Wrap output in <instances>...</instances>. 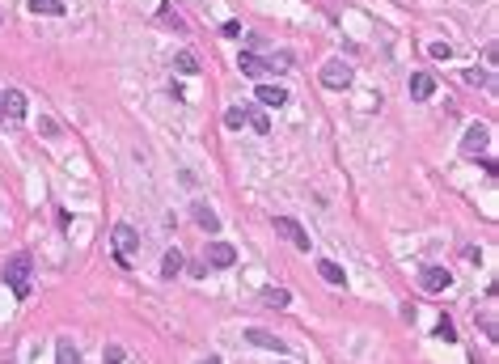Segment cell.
<instances>
[{
  "label": "cell",
  "mask_w": 499,
  "mask_h": 364,
  "mask_svg": "<svg viewBox=\"0 0 499 364\" xmlns=\"http://www.w3.org/2000/svg\"><path fill=\"white\" fill-rule=\"evenodd\" d=\"M428 51H432V60H453V47H448V43H432Z\"/></svg>",
  "instance_id": "cell-23"
},
{
  "label": "cell",
  "mask_w": 499,
  "mask_h": 364,
  "mask_svg": "<svg viewBox=\"0 0 499 364\" xmlns=\"http://www.w3.org/2000/svg\"><path fill=\"white\" fill-rule=\"evenodd\" d=\"M106 364H123V348H106Z\"/></svg>",
  "instance_id": "cell-25"
},
{
  "label": "cell",
  "mask_w": 499,
  "mask_h": 364,
  "mask_svg": "<svg viewBox=\"0 0 499 364\" xmlns=\"http://www.w3.org/2000/svg\"><path fill=\"white\" fill-rule=\"evenodd\" d=\"M173 64H178V72H186V77H195V72H199V60L191 51H178V56H173Z\"/></svg>",
  "instance_id": "cell-20"
},
{
  "label": "cell",
  "mask_w": 499,
  "mask_h": 364,
  "mask_svg": "<svg viewBox=\"0 0 499 364\" xmlns=\"http://www.w3.org/2000/svg\"><path fill=\"white\" fill-rule=\"evenodd\" d=\"M487 144H491V128H487V123H470L465 136H461V153H465V157H483Z\"/></svg>",
  "instance_id": "cell-4"
},
{
  "label": "cell",
  "mask_w": 499,
  "mask_h": 364,
  "mask_svg": "<svg viewBox=\"0 0 499 364\" xmlns=\"http://www.w3.org/2000/svg\"><path fill=\"white\" fill-rule=\"evenodd\" d=\"M245 343L267 348V352H276V356H280V352H288V348H284V339H276L271 330H258V326H250V330H245Z\"/></svg>",
  "instance_id": "cell-9"
},
{
  "label": "cell",
  "mask_w": 499,
  "mask_h": 364,
  "mask_svg": "<svg viewBox=\"0 0 499 364\" xmlns=\"http://www.w3.org/2000/svg\"><path fill=\"white\" fill-rule=\"evenodd\" d=\"M208 267H220V271H224V267H233L237 263V250L229 246V241H208Z\"/></svg>",
  "instance_id": "cell-7"
},
{
  "label": "cell",
  "mask_w": 499,
  "mask_h": 364,
  "mask_svg": "<svg viewBox=\"0 0 499 364\" xmlns=\"http://www.w3.org/2000/svg\"><path fill=\"white\" fill-rule=\"evenodd\" d=\"M0 114H5V119H26V93H21V89H5V93H0Z\"/></svg>",
  "instance_id": "cell-8"
},
{
  "label": "cell",
  "mask_w": 499,
  "mask_h": 364,
  "mask_svg": "<svg viewBox=\"0 0 499 364\" xmlns=\"http://www.w3.org/2000/svg\"><path fill=\"white\" fill-rule=\"evenodd\" d=\"M237 64H241L245 77H267V72H271V68H267V60H258L254 51H241V56H237Z\"/></svg>",
  "instance_id": "cell-12"
},
{
  "label": "cell",
  "mask_w": 499,
  "mask_h": 364,
  "mask_svg": "<svg viewBox=\"0 0 499 364\" xmlns=\"http://www.w3.org/2000/svg\"><path fill=\"white\" fill-rule=\"evenodd\" d=\"M0 119H5V114H0Z\"/></svg>",
  "instance_id": "cell-27"
},
{
  "label": "cell",
  "mask_w": 499,
  "mask_h": 364,
  "mask_svg": "<svg viewBox=\"0 0 499 364\" xmlns=\"http://www.w3.org/2000/svg\"><path fill=\"white\" fill-rule=\"evenodd\" d=\"M178 271H182V254H178V250H169V254L161 258V276H165V280H173Z\"/></svg>",
  "instance_id": "cell-18"
},
{
  "label": "cell",
  "mask_w": 499,
  "mask_h": 364,
  "mask_svg": "<svg viewBox=\"0 0 499 364\" xmlns=\"http://www.w3.org/2000/svg\"><path fill=\"white\" fill-rule=\"evenodd\" d=\"M432 93H436V77H432V72H415V77H411V98L428 102Z\"/></svg>",
  "instance_id": "cell-10"
},
{
  "label": "cell",
  "mask_w": 499,
  "mask_h": 364,
  "mask_svg": "<svg viewBox=\"0 0 499 364\" xmlns=\"http://www.w3.org/2000/svg\"><path fill=\"white\" fill-rule=\"evenodd\" d=\"M436 335H440V339H457V330H453V322H448V318L436 326Z\"/></svg>",
  "instance_id": "cell-24"
},
{
  "label": "cell",
  "mask_w": 499,
  "mask_h": 364,
  "mask_svg": "<svg viewBox=\"0 0 499 364\" xmlns=\"http://www.w3.org/2000/svg\"><path fill=\"white\" fill-rule=\"evenodd\" d=\"M199 364H220V360H216V356H208V360H199Z\"/></svg>",
  "instance_id": "cell-26"
},
{
  "label": "cell",
  "mask_w": 499,
  "mask_h": 364,
  "mask_svg": "<svg viewBox=\"0 0 499 364\" xmlns=\"http://www.w3.org/2000/svg\"><path fill=\"white\" fill-rule=\"evenodd\" d=\"M465 81H470V85H483V89H495L491 72H478V68H470V72H465Z\"/></svg>",
  "instance_id": "cell-21"
},
{
  "label": "cell",
  "mask_w": 499,
  "mask_h": 364,
  "mask_svg": "<svg viewBox=\"0 0 499 364\" xmlns=\"http://www.w3.org/2000/svg\"><path fill=\"white\" fill-rule=\"evenodd\" d=\"M317 276L326 280V284H334V288H343V284H347L343 267H339V263H330V258H317Z\"/></svg>",
  "instance_id": "cell-13"
},
{
  "label": "cell",
  "mask_w": 499,
  "mask_h": 364,
  "mask_svg": "<svg viewBox=\"0 0 499 364\" xmlns=\"http://www.w3.org/2000/svg\"><path fill=\"white\" fill-rule=\"evenodd\" d=\"M288 89L284 85H258V106H284Z\"/></svg>",
  "instance_id": "cell-11"
},
{
  "label": "cell",
  "mask_w": 499,
  "mask_h": 364,
  "mask_svg": "<svg viewBox=\"0 0 499 364\" xmlns=\"http://www.w3.org/2000/svg\"><path fill=\"white\" fill-rule=\"evenodd\" d=\"M30 267H34V258L26 254V250H17L9 263H5V271H0V280H5L17 297H30Z\"/></svg>",
  "instance_id": "cell-1"
},
{
  "label": "cell",
  "mask_w": 499,
  "mask_h": 364,
  "mask_svg": "<svg viewBox=\"0 0 499 364\" xmlns=\"http://www.w3.org/2000/svg\"><path fill=\"white\" fill-rule=\"evenodd\" d=\"M56 364H81V352H77L72 339H60L56 343Z\"/></svg>",
  "instance_id": "cell-16"
},
{
  "label": "cell",
  "mask_w": 499,
  "mask_h": 364,
  "mask_svg": "<svg viewBox=\"0 0 499 364\" xmlns=\"http://www.w3.org/2000/svg\"><path fill=\"white\" fill-rule=\"evenodd\" d=\"M110 241H114V250L123 254V258H127V254H136L140 250V233L127 225V221H119L114 229H110Z\"/></svg>",
  "instance_id": "cell-5"
},
{
  "label": "cell",
  "mask_w": 499,
  "mask_h": 364,
  "mask_svg": "<svg viewBox=\"0 0 499 364\" xmlns=\"http://www.w3.org/2000/svg\"><path fill=\"white\" fill-rule=\"evenodd\" d=\"M30 13H38V17H64L68 9H64V0H30Z\"/></svg>",
  "instance_id": "cell-15"
},
{
  "label": "cell",
  "mask_w": 499,
  "mask_h": 364,
  "mask_svg": "<svg viewBox=\"0 0 499 364\" xmlns=\"http://www.w3.org/2000/svg\"><path fill=\"white\" fill-rule=\"evenodd\" d=\"M271 225H276V233H280L284 241H292V246H296V250H305V254L313 250V241H309V233H305L301 225H296V221H292V216H271Z\"/></svg>",
  "instance_id": "cell-3"
},
{
  "label": "cell",
  "mask_w": 499,
  "mask_h": 364,
  "mask_svg": "<svg viewBox=\"0 0 499 364\" xmlns=\"http://www.w3.org/2000/svg\"><path fill=\"white\" fill-rule=\"evenodd\" d=\"M245 123H250V128H254V132H263V136L271 132V119H267V114H263L258 106H245Z\"/></svg>",
  "instance_id": "cell-17"
},
{
  "label": "cell",
  "mask_w": 499,
  "mask_h": 364,
  "mask_svg": "<svg viewBox=\"0 0 499 364\" xmlns=\"http://www.w3.org/2000/svg\"><path fill=\"white\" fill-rule=\"evenodd\" d=\"M224 128H229V132L245 128V106H229V110H224Z\"/></svg>",
  "instance_id": "cell-19"
},
{
  "label": "cell",
  "mask_w": 499,
  "mask_h": 364,
  "mask_svg": "<svg viewBox=\"0 0 499 364\" xmlns=\"http://www.w3.org/2000/svg\"><path fill=\"white\" fill-rule=\"evenodd\" d=\"M317 81L326 85V89H347L356 81V72H352V64H343V60H326L321 64V72H317Z\"/></svg>",
  "instance_id": "cell-2"
},
{
  "label": "cell",
  "mask_w": 499,
  "mask_h": 364,
  "mask_svg": "<svg viewBox=\"0 0 499 364\" xmlns=\"http://www.w3.org/2000/svg\"><path fill=\"white\" fill-rule=\"evenodd\" d=\"M263 301H267V305H276V309H284V305H288V293H284V288H267Z\"/></svg>",
  "instance_id": "cell-22"
},
{
  "label": "cell",
  "mask_w": 499,
  "mask_h": 364,
  "mask_svg": "<svg viewBox=\"0 0 499 364\" xmlns=\"http://www.w3.org/2000/svg\"><path fill=\"white\" fill-rule=\"evenodd\" d=\"M419 288H423V293H448V288H453V276H448L444 267H423V271H419Z\"/></svg>",
  "instance_id": "cell-6"
},
{
  "label": "cell",
  "mask_w": 499,
  "mask_h": 364,
  "mask_svg": "<svg viewBox=\"0 0 499 364\" xmlns=\"http://www.w3.org/2000/svg\"><path fill=\"white\" fill-rule=\"evenodd\" d=\"M195 225L204 229V233H220V216H216L212 208H204V204H199V208H195Z\"/></svg>",
  "instance_id": "cell-14"
}]
</instances>
